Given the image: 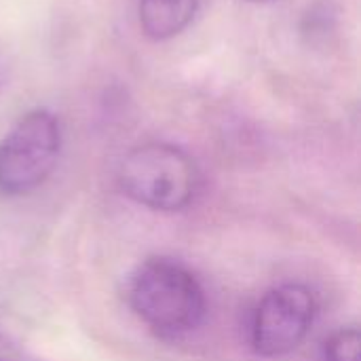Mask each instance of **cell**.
Wrapping results in <instances>:
<instances>
[{"label":"cell","mask_w":361,"mask_h":361,"mask_svg":"<svg viewBox=\"0 0 361 361\" xmlns=\"http://www.w3.org/2000/svg\"><path fill=\"white\" fill-rule=\"evenodd\" d=\"M127 300L140 322L167 341L192 334L207 317L203 283L192 269L169 256L146 258L133 271Z\"/></svg>","instance_id":"cell-1"},{"label":"cell","mask_w":361,"mask_h":361,"mask_svg":"<svg viewBox=\"0 0 361 361\" xmlns=\"http://www.w3.org/2000/svg\"><path fill=\"white\" fill-rule=\"evenodd\" d=\"M121 190L154 212L186 209L201 186L195 159L167 142H148L125 154L118 167Z\"/></svg>","instance_id":"cell-2"},{"label":"cell","mask_w":361,"mask_h":361,"mask_svg":"<svg viewBox=\"0 0 361 361\" xmlns=\"http://www.w3.org/2000/svg\"><path fill=\"white\" fill-rule=\"evenodd\" d=\"M59 150L57 116L44 108L23 114L0 142V195L19 197L36 190L53 173Z\"/></svg>","instance_id":"cell-3"},{"label":"cell","mask_w":361,"mask_h":361,"mask_svg":"<svg viewBox=\"0 0 361 361\" xmlns=\"http://www.w3.org/2000/svg\"><path fill=\"white\" fill-rule=\"evenodd\" d=\"M315 315L317 302L307 286L283 283L269 290L252 313V349L262 357H281L296 351L309 336Z\"/></svg>","instance_id":"cell-4"},{"label":"cell","mask_w":361,"mask_h":361,"mask_svg":"<svg viewBox=\"0 0 361 361\" xmlns=\"http://www.w3.org/2000/svg\"><path fill=\"white\" fill-rule=\"evenodd\" d=\"M199 0H140V27L150 40H169L195 19Z\"/></svg>","instance_id":"cell-5"},{"label":"cell","mask_w":361,"mask_h":361,"mask_svg":"<svg viewBox=\"0 0 361 361\" xmlns=\"http://www.w3.org/2000/svg\"><path fill=\"white\" fill-rule=\"evenodd\" d=\"M360 357L357 328H341L326 341L322 351V361H360Z\"/></svg>","instance_id":"cell-6"},{"label":"cell","mask_w":361,"mask_h":361,"mask_svg":"<svg viewBox=\"0 0 361 361\" xmlns=\"http://www.w3.org/2000/svg\"><path fill=\"white\" fill-rule=\"evenodd\" d=\"M0 361H32L8 336L0 332Z\"/></svg>","instance_id":"cell-7"},{"label":"cell","mask_w":361,"mask_h":361,"mask_svg":"<svg viewBox=\"0 0 361 361\" xmlns=\"http://www.w3.org/2000/svg\"><path fill=\"white\" fill-rule=\"evenodd\" d=\"M250 2H258V4H267V2H275V0H250Z\"/></svg>","instance_id":"cell-8"}]
</instances>
